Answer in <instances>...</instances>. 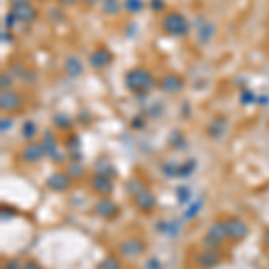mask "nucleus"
I'll use <instances>...</instances> for the list:
<instances>
[{
  "label": "nucleus",
  "mask_w": 269,
  "mask_h": 269,
  "mask_svg": "<svg viewBox=\"0 0 269 269\" xmlns=\"http://www.w3.org/2000/svg\"><path fill=\"white\" fill-rule=\"evenodd\" d=\"M124 84L129 92L133 94H145L156 84L153 74L144 67H135V69L128 70L124 76Z\"/></svg>",
  "instance_id": "obj_1"
},
{
  "label": "nucleus",
  "mask_w": 269,
  "mask_h": 269,
  "mask_svg": "<svg viewBox=\"0 0 269 269\" xmlns=\"http://www.w3.org/2000/svg\"><path fill=\"white\" fill-rule=\"evenodd\" d=\"M162 27L169 36H174V38H183V36L189 35L190 23L182 13L178 11H169L163 15L162 18Z\"/></svg>",
  "instance_id": "obj_2"
},
{
  "label": "nucleus",
  "mask_w": 269,
  "mask_h": 269,
  "mask_svg": "<svg viewBox=\"0 0 269 269\" xmlns=\"http://www.w3.org/2000/svg\"><path fill=\"white\" fill-rule=\"evenodd\" d=\"M45 187L52 190V192H65V190H69L72 187V176L69 172L56 171L45 180Z\"/></svg>",
  "instance_id": "obj_3"
},
{
  "label": "nucleus",
  "mask_w": 269,
  "mask_h": 269,
  "mask_svg": "<svg viewBox=\"0 0 269 269\" xmlns=\"http://www.w3.org/2000/svg\"><path fill=\"white\" fill-rule=\"evenodd\" d=\"M145 244L140 239H126L118 244V253L126 258H138L140 255H144Z\"/></svg>",
  "instance_id": "obj_4"
},
{
  "label": "nucleus",
  "mask_w": 269,
  "mask_h": 269,
  "mask_svg": "<svg viewBox=\"0 0 269 269\" xmlns=\"http://www.w3.org/2000/svg\"><path fill=\"white\" fill-rule=\"evenodd\" d=\"M20 156H22V160L25 163H36V162H40V160L45 158L47 153L42 142H27V145L22 149Z\"/></svg>",
  "instance_id": "obj_5"
},
{
  "label": "nucleus",
  "mask_w": 269,
  "mask_h": 269,
  "mask_svg": "<svg viewBox=\"0 0 269 269\" xmlns=\"http://www.w3.org/2000/svg\"><path fill=\"white\" fill-rule=\"evenodd\" d=\"M226 226H228V239L231 241H243L246 239L250 226L246 224V221L239 219V217H230L226 219Z\"/></svg>",
  "instance_id": "obj_6"
},
{
  "label": "nucleus",
  "mask_w": 269,
  "mask_h": 269,
  "mask_svg": "<svg viewBox=\"0 0 269 269\" xmlns=\"http://www.w3.org/2000/svg\"><path fill=\"white\" fill-rule=\"evenodd\" d=\"M22 95L15 90H2L0 94V108L2 111H18L22 108Z\"/></svg>",
  "instance_id": "obj_7"
},
{
  "label": "nucleus",
  "mask_w": 269,
  "mask_h": 269,
  "mask_svg": "<svg viewBox=\"0 0 269 269\" xmlns=\"http://www.w3.org/2000/svg\"><path fill=\"white\" fill-rule=\"evenodd\" d=\"M158 86H160V90L165 92V94L174 95V94H178V92L183 90L185 81H183V77L176 76V74H167V76H163L162 79H160Z\"/></svg>",
  "instance_id": "obj_8"
},
{
  "label": "nucleus",
  "mask_w": 269,
  "mask_h": 269,
  "mask_svg": "<svg viewBox=\"0 0 269 269\" xmlns=\"http://www.w3.org/2000/svg\"><path fill=\"white\" fill-rule=\"evenodd\" d=\"M11 13L15 15V18L18 20V22H23V23L35 22L36 16H38V11H36V8H35V6H31L29 2L15 4L11 8Z\"/></svg>",
  "instance_id": "obj_9"
},
{
  "label": "nucleus",
  "mask_w": 269,
  "mask_h": 269,
  "mask_svg": "<svg viewBox=\"0 0 269 269\" xmlns=\"http://www.w3.org/2000/svg\"><path fill=\"white\" fill-rule=\"evenodd\" d=\"M133 201H135L137 208L144 214H151L156 206V197L149 189H144L142 192H138L137 196H133Z\"/></svg>",
  "instance_id": "obj_10"
},
{
  "label": "nucleus",
  "mask_w": 269,
  "mask_h": 269,
  "mask_svg": "<svg viewBox=\"0 0 269 269\" xmlns=\"http://www.w3.org/2000/svg\"><path fill=\"white\" fill-rule=\"evenodd\" d=\"M197 29H196V38L199 43L206 45V43L212 42L214 35H216V25H214L210 20L206 18H197Z\"/></svg>",
  "instance_id": "obj_11"
},
{
  "label": "nucleus",
  "mask_w": 269,
  "mask_h": 269,
  "mask_svg": "<svg viewBox=\"0 0 269 269\" xmlns=\"http://www.w3.org/2000/svg\"><path fill=\"white\" fill-rule=\"evenodd\" d=\"M90 187L94 189V192L101 194V196H110L113 192V178L95 172L90 180Z\"/></svg>",
  "instance_id": "obj_12"
},
{
  "label": "nucleus",
  "mask_w": 269,
  "mask_h": 269,
  "mask_svg": "<svg viewBox=\"0 0 269 269\" xmlns=\"http://www.w3.org/2000/svg\"><path fill=\"white\" fill-rule=\"evenodd\" d=\"M42 144H43V147H45L47 156H50L54 162L63 160V155H61V151H59V144H57L56 137H54V133L50 131V129H45V133H43V137H42Z\"/></svg>",
  "instance_id": "obj_13"
},
{
  "label": "nucleus",
  "mask_w": 269,
  "mask_h": 269,
  "mask_svg": "<svg viewBox=\"0 0 269 269\" xmlns=\"http://www.w3.org/2000/svg\"><path fill=\"white\" fill-rule=\"evenodd\" d=\"M111 59H113V56H111V52L108 49H104V47H99V49H95L94 52L90 54V57H88V63H90L92 69H106L108 65L111 63Z\"/></svg>",
  "instance_id": "obj_14"
},
{
  "label": "nucleus",
  "mask_w": 269,
  "mask_h": 269,
  "mask_svg": "<svg viewBox=\"0 0 269 269\" xmlns=\"http://www.w3.org/2000/svg\"><path fill=\"white\" fill-rule=\"evenodd\" d=\"M196 264L201 269H214L221 264V255L216 250H203L201 253H197Z\"/></svg>",
  "instance_id": "obj_15"
},
{
  "label": "nucleus",
  "mask_w": 269,
  "mask_h": 269,
  "mask_svg": "<svg viewBox=\"0 0 269 269\" xmlns=\"http://www.w3.org/2000/svg\"><path fill=\"white\" fill-rule=\"evenodd\" d=\"M94 210L97 216H101L103 219H113L118 212V206L115 205L113 201L108 199V197H103V199H99L97 203L94 205Z\"/></svg>",
  "instance_id": "obj_16"
},
{
  "label": "nucleus",
  "mask_w": 269,
  "mask_h": 269,
  "mask_svg": "<svg viewBox=\"0 0 269 269\" xmlns=\"http://www.w3.org/2000/svg\"><path fill=\"white\" fill-rule=\"evenodd\" d=\"M206 237L212 239L216 244H221L223 241L228 239V226L226 221H216V223L210 224L208 231H206Z\"/></svg>",
  "instance_id": "obj_17"
},
{
  "label": "nucleus",
  "mask_w": 269,
  "mask_h": 269,
  "mask_svg": "<svg viewBox=\"0 0 269 269\" xmlns=\"http://www.w3.org/2000/svg\"><path fill=\"white\" fill-rule=\"evenodd\" d=\"M156 230L163 235V237H169V239H174L176 235L182 230V223L178 219H171V221H158L156 223Z\"/></svg>",
  "instance_id": "obj_18"
},
{
  "label": "nucleus",
  "mask_w": 269,
  "mask_h": 269,
  "mask_svg": "<svg viewBox=\"0 0 269 269\" xmlns=\"http://www.w3.org/2000/svg\"><path fill=\"white\" fill-rule=\"evenodd\" d=\"M63 70L69 77L76 79V77H79L81 74H83V63H81V59L77 56H69V57H65Z\"/></svg>",
  "instance_id": "obj_19"
},
{
  "label": "nucleus",
  "mask_w": 269,
  "mask_h": 269,
  "mask_svg": "<svg viewBox=\"0 0 269 269\" xmlns=\"http://www.w3.org/2000/svg\"><path fill=\"white\" fill-rule=\"evenodd\" d=\"M22 137H23V140H27V142H35V138H36V135H38V126H36V122L35 121H31V118H27L25 122L22 124Z\"/></svg>",
  "instance_id": "obj_20"
},
{
  "label": "nucleus",
  "mask_w": 269,
  "mask_h": 269,
  "mask_svg": "<svg viewBox=\"0 0 269 269\" xmlns=\"http://www.w3.org/2000/svg\"><path fill=\"white\" fill-rule=\"evenodd\" d=\"M208 135L212 138H221L224 135V131H226V122H224V118H216V121H212L208 124Z\"/></svg>",
  "instance_id": "obj_21"
},
{
  "label": "nucleus",
  "mask_w": 269,
  "mask_h": 269,
  "mask_svg": "<svg viewBox=\"0 0 269 269\" xmlns=\"http://www.w3.org/2000/svg\"><path fill=\"white\" fill-rule=\"evenodd\" d=\"M101 4H103V6H101L103 13H104V15H108V16H115V15H118V13H121V9L124 8L121 0H103Z\"/></svg>",
  "instance_id": "obj_22"
},
{
  "label": "nucleus",
  "mask_w": 269,
  "mask_h": 269,
  "mask_svg": "<svg viewBox=\"0 0 269 269\" xmlns=\"http://www.w3.org/2000/svg\"><path fill=\"white\" fill-rule=\"evenodd\" d=\"M54 126H56L57 129H61V131H69V129L74 126V122L69 115L57 113V115H54Z\"/></svg>",
  "instance_id": "obj_23"
},
{
  "label": "nucleus",
  "mask_w": 269,
  "mask_h": 269,
  "mask_svg": "<svg viewBox=\"0 0 269 269\" xmlns=\"http://www.w3.org/2000/svg\"><path fill=\"white\" fill-rule=\"evenodd\" d=\"M162 172L165 174V178H169V180L180 178V163H174V162L162 163Z\"/></svg>",
  "instance_id": "obj_24"
},
{
  "label": "nucleus",
  "mask_w": 269,
  "mask_h": 269,
  "mask_svg": "<svg viewBox=\"0 0 269 269\" xmlns=\"http://www.w3.org/2000/svg\"><path fill=\"white\" fill-rule=\"evenodd\" d=\"M97 269H122V264H121V260H118L117 257L110 255V257L103 258V260L99 262Z\"/></svg>",
  "instance_id": "obj_25"
},
{
  "label": "nucleus",
  "mask_w": 269,
  "mask_h": 269,
  "mask_svg": "<svg viewBox=\"0 0 269 269\" xmlns=\"http://www.w3.org/2000/svg\"><path fill=\"white\" fill-rule=\"evenodd\" d=\"M122 6H124V9L128 13L135 15V13H140L144 9V0H124Z\"/></svg>",
  "instance_id": "obj_26"
},
{
  "label": "nucleus",
  "mask_w": 269,
  "mask_h": 269,
  "mask_svg": "<svg viewBox=\"0 0 269 269\" xmlns=\"http://www.w3.org/2000/svg\"><path fill=\"white\" fill-rule=\"evenodd\" d=\"M194 171H196V160H187L180 163V178H189Z\"/></svg>",
  "instance_id": "obj_27"
},
{
  "label": "nucleus",
  "mask_w": 269,
  "mask_h": 269,
  "mask_svg": "<svg viewBox=\"0 0 269 269\" xmlns=\"http://www.w3.org/2000/svg\"><path fill=\"white\" fill-rule=\"evenodd\" d=\"M95 172H97V174L110 176V178H113L115 176V169L110 162H97V165H95Z\"/></svg>",
  "instance_id": "obj_28"
},
{
  "label": "nucleus",
  "mask_w": 269,
  "mask_h": 269,
  "mask_svg": "<svg viewBox=\"0 0 269 269\" xmlns=\"http://www.w3.org/2000/svg\"><path fill=\"white\" fill-rule=\"evenodd\" d=\"M176 199H178L180 205H187L192 199V192H190L189 187H178L176 189Z\"/></svg>",
  "instance_id": "obj_29"
},
{
  "label": "nucleus",
  "mask_w": 269,
  "mask_h": 269,
  "mask_svg": "<svg viewBox=\"0 0 269 269\" xmlns=\"http://www.w3.org/2000/svg\"><path fill=\"white\" fill-rule=\"evenodd\" d=\"M144 189H147V187H145L140 180H129V182L126 183V190H128L131 196H137V194L142 192Z\"/></svg>",
  "instance_id": "obj_30"
},
{
  "label": "nucleus",
  "mask_w": 269,
  "mask_h": 269,
  "mask_svg": "<svg viewBox=\"0 0 269 269\" xmlns=\"http://www.w3.org/2000/svg\"><path fill=\"white\" fill-rule=\"evenodd\" d=\"M201 206H203V201H201V199H197V201H194V203H190L189 208L185 210V219H192V217H196L197 214H199Z\"/></svg>",
  "instance_id": "obj_31"
},
{
  "label": "nucleus",
  "mask_w": 269,
  "mask_h": 269,
  "mask_svg": "<svg viewBox=\"0 0 269 269\" xmlns=\"http://www.w3.org/2000/svg\"><path fill=\"white\" fill-rule=\"evenodd\" d=\"M84 167L81 165L79 162H74V163H70V167H69V174L72 176V180L74 178H83L84 176Z\"/></svg>",
  "instance_id": "obj_32"
},
{
  "label": "nucleus",
  "mask_w": 269,
  "mask_h": 269,
  "mask_svg": "<svg viewBox=\"0 0 269 269\" xmlns=\"http://www.w3.org/2000/svg\"><path fill=\"white\" fill-rule=\"evenodd\" d=\"M0 216H2V221H4V223H8V221H11L13 217L16 216V212L11 208V206L4 205V206H2V210H0Z\"/></svg>",
  "instance_id": "obj_33"
},
{
  "label": "nucleus",
  "mask_w": 269,
  "mask_h": 269,
  "mask_svg": "<svg viewBox=\"0 0 269 269\" xmlns=\"http://www.w3.org/2000/svg\"><path fill=\"white\" fill-rule=\"evenodd\" d=\"M13 83H15V79H13V74H2V77H0L2 90H11Z\"/></svg>",
  "instance_id": "obj_34"
},
{
  "label": "nucleus",
  "mask_w": 269,
  "mask_h": 269,
  "mask_svg": "<svg viewBox=\"0 0 269 269\" xmlns=\"http://www.w3.org/2000/svg\"><path fill=\"white\" fill-rule=\"evenodd\" d=\"M11 126H13V118L11 117H2L0 118V131L4 133H8L9 129H11Z\"/></svg>",
  "instance_id": "obj_35"
},
{
  "label": "nucleus",
  "mask_w": 269,
  "mask_h": 269,
  "mask_svg": "<svg viewBox=\"0 0 269 269\" xmlns=\"http://www.w3.org/2000/svg\"><path fill=\"white\" fill-rule=\"evenodd\" d=\"M241 103L243 104H251L255 103V94L250 90H244L243 94H241Z\"/></svg>",
  "instance_id": "obj_36"
},
{
  "label": "nucleus",
  "mask_w": 269,
  "mask_h": 269,
  "mask_svg": "<svg viewBox=\"0 0 269 269\" xmlns=\"http://www.w3.org/2000/svg\"><path fill=\"white\" fill-rule=\"evenodd\" d=\"M16 23H18V20L15 18V15H13L11 11H9L8 15L4 16V27H8V31H9V29H13Z\"/></svg>",
  "instance_id": "obj_37"
},
{
  "label": "nucleus",
  "mask_w": 269,
  "mask_h": 269,
  "mask_svg": "<svg viewBox=\"0 0 269 269\" xmlns=\"http://www.w3.org/2000/svg\"><path fill=\"white\" fill-rule=\"evenodd\" d=\"M22 265H23V264L18 260V258H13V260H8V262H6L4 267H2V269H22Z\"/></svg>",
  "instance_id": "obj_38"
},
{
  "label": "nucleus",
  "mask_w": 269,
  "mask_h": 269,
  "mask_svg": "<svg viewBox=\"0 0 269 269\" xmlns=\"http://www.w3.org/2000/svg\"><path fill=\"white\" fill-rule=\"evenodd\" d=\"M145 269H162V264H160L158 258H149L145 262Z\"/></svg>",
  "instance_id": "obj_39"
},
{
  "label": "nucleus",
  "mask_w": 269,
  "mask_h": 269,
  "mask_svg": "<svg viewBox=\"0 0 269 269\" xmlns=\"http://www.w3.org/2000/svg\"><path fill=\"white\" fill-rule=\"evenodd\" d=\"M151 8L155 11H163L165 9V0H151Z\"/></svg>",
  "instance_id": "obj_40"
},
{
  "label": "nucleus",
  "mask_w": 269,
  "mask_h": 269,
  "mask_svg": "<svg viewBox=\"0 0 269 269\" xmlns=\"http://www.w3.org/2000/svg\"><path fill=\"white\" fill-rule=\"evenodd\" d=\"M22 269H42V267H40V264L36 260H27V262H23Z\"/></svg>",
  "instance_id": "obj_41"
},
{
  "label": "nucleus",
  "mask_w": 269,
  "mask_h": 269,
  "mask_svg": "<svg viewBox=\"0 0 269 269\" xmlns=\"http://www.w3.org/2000/svg\"><path fill=\"white\" fill-rule=\"evenodd\" d=\"M144 124H145V122H144V118H142V117H135V118H133V122H131V126L135 129L144 128Z\"/></svg>",
  "instance_id": "obj_42"
},
{
  "label": "nucleus",
  "mask_w": 269,
  "mask_h": 269,
  "mask_svg": "<svg viewBox=\"0 0 269 269\" xmlns=\"http://www.w3.org/2000/svg\"><path fill=\"white\" fill-rule=\"evenodd\" d=\"M2 43H13V35L9 31H2Z\"/></svg>",
  "instance_id": "obj_43"
},
{
  "label": "nucleus",
  "mask_w": 269,
  "mask_h": 269,
  "mask_svg": "<svg viewBox=\"0 0 269 269\" xmlns=\"http://www.w3.org/2000/svg\"><path fill=\"white\" fill-rule=\"evenodd\" d=\"M61 6H74L77 2V0H57Z\"/></svg>",
  "instance_id": "obj_44"
},
{
  "label": "nucleus",
  "mask_w": 269,
  "mask_h": 269,
  "mask_svg": "<svg viewBox=\"0 0 269 269\" xmlns=\"http://www.w3.org/2000/svg\"><path fill=\"white\" fill-rule=\"evenodd\" d=\"M264 243L269 246V228H265L264 230Z\"/></svg>",
  "instance_id": "obj_45"
},
{
  "label": "nucleus",
  "mask_w": 269,
  "mask_h": 269,
  "mask_svg": "<svg viewBox=\"0 0 269 269\" xmlns=\"http://www.w3.org/2000/svg\"><path fill=\"white\" fill-rule=\"evenodd\" d=\"M84 4H88V6H94V4H97L99 0H83Z\"/></svg>",
  "instance_id": "obj_46"
},
{
  "label": "nucleus",
  "mask_w": 269,
  "mask_h": 269,
  "mask_svg": "<svg viewBox=\"0 0 269 269\" xmlns=\"http://www.w3.org/2000/svg\"><path fill=\"white\" fill-rule=\"evenodd\" d=\"M22 2H29V0H11L13 6H15V4H22Z\"/></svg>",
  "instance_id": "obj_47"
}]
</instances>
